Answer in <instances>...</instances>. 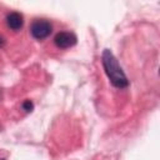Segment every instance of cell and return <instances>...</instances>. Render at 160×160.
I'll list each match as a JSON object with an SVG mask.
<instances>
[{
  "instance_id": "6da1fadb",
  "label": "cell",
  "mask_w": 160,
  "mask_h": 160,
  "mask_svg": "<svg viewBox=\"0 0 160 160\" xmlns=\"http://www.w3.org/2000/svg\"><path fill=\"white\" fill-rule=\"evenodd\" d=\"M101 61H102V66L105 69V72H106L108 78L110 79V82L115 88L122 89V88H126L129 85V80H128L126 75L124 74L116 58L114 56V54L109 49H105L102 51Z\"/></svg>"
},
{
  "instance_id": "7a4b0ae2",
  "label": "cell",
  "mask_w": 160,
  "mask_h": 160,
  "mask_svg": "<svg viewBox=\"0 0 160 160\" xmlns=\"http://www.w3.org/2000/svg\"><path fill=\"white\" fill-rule=\"evenodd\" d=\"M51 30H52L51 24L44 19L35 20L30 26V34L36 40H44L51 34Z\"/></svg>"
},
{
  "instance_id": "3957f363",
  "label": "cell",
  "mask_w": 160,
  "mask_h": 160,
  "mask_svg": "<svg viewBox=\"0 0 160 160\" xmlns=\"http://www.w3.org/2000/svg\"><path fill=\"white\" fill-rule=\"evenodd\" d=\"M76 40H78L76 35L70 31H60L54 38L55 45L60 49H68V48L74 46L76 44Z\"/></svg>"
},
{
  "instance_id": "277c9868",
  "label": "cell",
  "mask_w": 160,
  "mask_h": 160,
  "mask_svg": "<svg viewBox=\"0 0 160 160\" xmlns=\"http://www.w3.org/2000/svg\"><path fill=\"white\" fill-rule=\"evenodd\" d=\"M6 24L11 29V30H20L22 28V24H24V19H22V15L18 11H11L6 15Z\"/></svg>"
},
{
  "instance_id": "5b68a950",
  "label": "cell",
  "mask_w": 160,
  "mask_h": 160,
  "mask_svg": "<svg viewBox=\"0 0 160 160\" xmlns=\"http://www.w3.org/2000/svg\"><path fill=\"white\" fill-rule=\"evenodd\" d=\"M22 109L29 112V111H31V110L34 109V104H32L30 100H25V101L22 102Z\"/></svg>"
},
{
  "instance_id": "8992f818",
  "label": "cell",
  "mask_w": 160,
  "mask_h": 160,
  "mask_svg": "<svg viewBox=\"0 0 160 160\" xmlns=\"http://www.w3.org/2000/svg\"><path fill=\"white\" fill-rule=\"evenodd\" d=\"M4 45H5V39L0 35V48H1V46H4Z\"/></svg>"
},
{
  "instance_id": "52a82bcc",
  "label": "cell",
  "mask_w": 160,
  "mask_h": 160,
  "mask_svg": "<svg viewBox=\"0 0 160 160\" xmlns=\"http://www.w3.org/2000/svg\"><path fill=\"white\" fill-rule=\"evenodd\" d=\"M1 160H4V159H1Z\"/></svg>"
}]
</instances>
